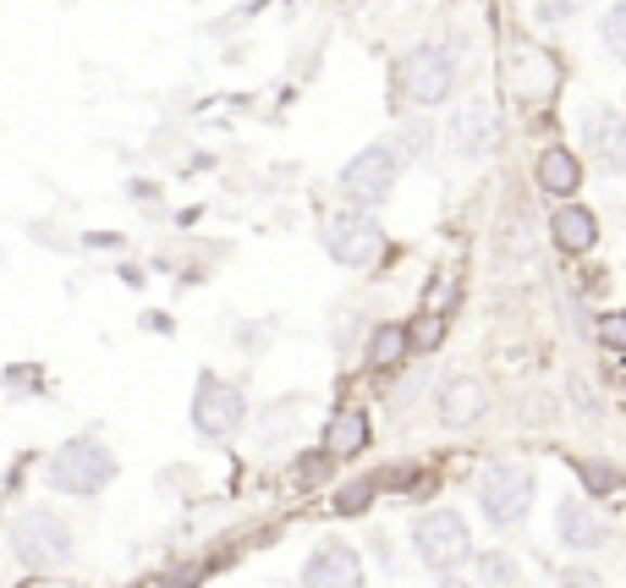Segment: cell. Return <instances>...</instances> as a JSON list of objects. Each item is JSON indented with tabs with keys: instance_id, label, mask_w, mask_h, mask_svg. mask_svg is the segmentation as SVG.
<instances>
[{
	"instance_id": "277c9868",
	"label": "cell",
	"mask_w": 626,
	"mask_h": 588,
	"mask_svg": "<svg viewBox=\"0 0 626 588\" xmlns=\"http://www.w3.org/2000/svg\"><path fill=\"white\" fill-rule=\"evenodd\" d=\"M391 182H396V149L391 143H369L363 154H352L341 165V199L357 204V209H374L391 199Z\"/></svg>"
},
{
	"instance_id": "52a82bcc",
	"label": "cell",
	"mask_w": 626,
	"mask_h": 588,
	"mask_svg": "<svg viewBox=\"0 0 626 588\" xmlns=\"http://www.w3.org/2000/svg\"><path fill=\"white\" fill-rule=\"evenodd\" d=\"M451 82H457V61L445 44H418L407 61H401V94L412 105H439L445 94H451Z\"/></svg>"
},
{
	"instance_id": "d4e9b609",
	"label": "cell",
	"mask_w": 626,
	"mask_h": 588,
	"mask_svg": "<svg viewBox=\"0 0 626 588\" xmlns=\"http://www.w3.org/2000/svg\"><path fill=\"white\" fill-rule=\"evenodd\" d=\"M324 468H330V451H324V457H308V462L297 468V478H303V484H319V478H324Z\"/></svg>"
},
{
	"instance_id": "8fae6325",
	"label": "cell",
	"mask_w": 626,
	"mask_h": 588,
	"mask_svg": "<svg viewBox=\"0 0 626 588\" xmlns=\"http://www.w3.org/2000/svg\"><path fill=\"white\" fill-rule=\"evenodd\" d=\"M303 588H363V561L346 545H324L303 566Z\"/></svg>"
},
{
	"instance_id": "4fadbf2b",
	"label": "cell",
	"mask_w": 626,
	"mask_h": 588,
	"mask_svg": "<svg viewBox=\"0 0 626 588\" xmlns=\"http://www.w3.org/2000/svg\"><path fill=\"white\" fill-rule=\"evenodd\" d=\"M533 177H539V193H550V199H572L577 188H583V159L566 149V143H550L545 154H539V165H533Z\"/></svg>"
},
{
	"instance_id": "ba28073f",
	"label": "cell",
	"mask_w": 626,
	"mask_h": 588,
	"mask_svg": "<svg viewBox=\"0 0 626 588\" xmlns=\"http://www.w3.org/2000/svg\"><path fill=\"white\" fill-rule=\"evenodd\" d=\"M242 418H247L242 391H237L231 380L204 374V380H199V391H193V430H199L204 440H226V435H237V430H242Z\"/></svg>"
},
{
	"instance_id": "e0dca14e",
	"label": "cell",
	"mask_w": 626,
	"mask_h": 588,
	"mask_svg": "<svg viewBox=\"0 0 626 588\" xmlns=\"http://www.w3.org/2000/svg\"><path fill=\"white\" fill-rule=\"evenodd\" d=\"M407 347H412V335H407L401 324H380L374 342H369V363H374V369H396V363L407 358Z\"/></svg>"
},
{
	"instance_id": "603a6c76",
	"label": "cell",
	"mask_w": 626,
	"mask_h": 588,
	"mask_svg": "<svg viewBox=\"0 0 626 588\" xmlns=\"http://www.w3.org/2000/svg\"><path fill=\"white\" fill-rule=\"evenodd\" d=\"M374 500V478H363V484H346L341 495H335V512H363Z\"/></svg>"
},
{
	"instance_id": "cb8c5ba5",
	"label": "cell",
	"mask_w": 626,
	"mask_h": 588,
	"mask_svg": "<svg viewBox=\"0 0 626 588\" xmlns=\"http://www.w3.org/2000/svg\"><path fill=\"white\" fill-rule=\"evenodd\" d=\"M577 0H539V23H566Z\"/></svg>"
},
{
	"instance_id": "5b68a950",
	"label": "cell",
	"mask_w": 626,
	"mask_h": 588,
	"mask_svg": "<svg viewBox=\"0 0 626 588\" xmlns=\"http://www.w3.org/2000/svg\"><path fill=\"white\" fill-rule=\"evenodd\" d=\"M412 550H418L423 566L451 572V566H462V561L473 555V534H468V523H462L457 512H429V517H418V528H412Z\"/></svg>"
},
{
	"instance_id": "ffe728a7",
	"label": "cell",
	"mask_w": 626,
	"mask_h": 588,
	"mask_svg": "<svg viewBox=\"0 0 626 588\" xmlns=\"http://www.w3.org/2000/svg\"><path fill=\"white\" fill-rule=\"evenodd\" d=\"M478 577H484L489 588H516V583H522V572H516V561H511V555H500V550H489V555H478Z\"/></svg>"
},
{
	"instance_id": "8992f818",
	"label": "cell",
	"mask_w": 626,
	"mask_h": 588,
	"mask_svg": "<svg viewBox=\"0 0 626 588\" xmlns=\"http://www.w3.org/2000/svg\"><path fill=\"white\" fill-rule=\"evenodd\" d=\"M380 226H374V215L369 209H341V215H330V226H324V247H330V259H341L346 270H369L374 259H380Z\"/></svg>"
},
{
	"instance_id": "484cf974",
	"label": "cell",
	"mask_w": 626,
	"mask_h": 588,
	"mask_svg": "<svg viewBox=\"0 0 626 588\" xmlns=\"http://www.w3.org/2000/svg\"><path fill=\"white\" fill-rule=\"evenodd\" d=\"M439 588H473V583H462V577H445Z\"/></svg>"
},
{
	"instance_id": "9c48e42d",
	"label": "cell",
	"mask_w": 626,
	"mask_h": 588,
	"mask_svg": "<svg viewBox=\"0 0 626 588\" xmlns=\"http://www.w3.org/2000/svg\"><path fill=\"white\" fill-rule=\"evenodd\" d=\"M495 143H500V111H495V100H484V94L462 100V111L451 116V149L462 159H484V154H495Z\"/></svg>"
},
{
	"instance_id": "d6986e66",
	"label": "cell",
	"mask_w": 626,
	"mask_h": 588,
	"mask_svg": "<svg viewBox=\"0 0 626 588\" xmlns=\"http://www.w3.org/2000/svg\"><path fill=\"white\" fill-rule=\"evenodd\" d=\"M599 39H604V50L626 66V0H615V7L604 12V23H599Z\"/></svg>"
},
{
	"instance_id": "7402d4cb",
	"label": "cell",
	"mask_w": 626,
	"mask_h": 588,
	"mask_svg": "<svg viewBox=\"0 0 626 588\" xmlns=\"http://www.w3.org/2000/svg\"><path fill=\"white\" fill-rule=\"evenodd\" d=\"M593 335H599V347H610V353H626V314H621V308H615V314H599Z\"/></svg>"
},
{
	"instance_id": "5bb4252c",
	"label": "cell",
	"mask_w": 626,
	"mask_h": 588,
	"mask_svg": "<svg viewBox=\"0 0 626 588\" xmlns=\"http://www.w3.org/2000/svg\"><path fill=\"white\" fill-rule=\"evenodd\" d=\"M550 237L561 254H588V247L599 242V215L583 209V204H561L555 220H550Z\"/></svg>"
},
{
	"instance_id": "30bf717a",
	"label": "cell",
	"mask_w": 626,
	"mask_h": 588,
	"mask_svg": "<svg viewBox=\"0 0 626 588\" xmlns=\"http://www.w3.org/2000/svg\"><path fill=\"white\" fill-rule=\"evenodd\" d=\"M583 143H588V154L599 159V171L626 177V116H621V111L593 105V111L583 116Z\"/></svg>"
},
{
	"instance_id": "7a4b0ae2",
	"label": "cell",
	"mask_w": 626,
	"mask_h": 588,
	"mask_svg": "<svg viewBox=\"0 0 626 588\" xmlns=\"http://www.w3.org/2000/svg\"><path fill=\"white\" fill-rule=\"evenodd\" d=\"M533 495H539V484H533V473H527L522 462H495V468H484V478H478V507H484V517H489L495 528L522 523L527 507H533Z\"/></svg>"
},
{
	"instance_id": "9a60e30c",
	"label": "cell",
	"mask_w": 626,
	"mask_h": 588,
	"mask_svg": "<svg viewBox=\"0 0 626 588\" xmlns=\"http://www.w3.org/2000/svg\"><path fill=\"white\" fill-rule=\"evenodd\" d=\"M439 418L451 430H468V424H478L484 418V385L478 380H451L439 391Z\"/></svg>"
},
{
	"instance_id": "44dd1931",
	"label": "cell",
	"mask_w": 626,
	"mask_h": 588,
	"mask_svg": "<svg viewBox=\"0 0 626 588\" xmlns=\"http://www.w3.org/2000/svg\"><path fill=\"white\" fill-rule=\"evenodd\" d=\"M577 478L588 484V495H615V489L626 484V478H621V473H615L610 462H588V457L577 462Z\"/></svg>"
},
{
	"instance_id": "ac0fdd59",
	"label": "cell",
	"mask_w": 626,
	"mask_h": 588,
	"mask_svg": "<svg viewBox=\"0 0 626 588\" xmlns=\"http://www.w3.org/2000/svg\"><path fill=\"white\" fill-rule=\"evenodd\" d=\"M297 418H303V401H276L270 412L258 418V440H264V446H281V440H286V430L297 424Z\"/></svg>"
},
{
	"instance_id": "3957f363",
	"label": "cell",
	"mask_w": 626,
	"mask_h": 588,
	"mask_svg": "<svg viewBox=\"0 0 626 588\" xmlns=\"http://www.w3.org/2000/svg\"><path fill=\"white\" fill-rule=\"evenodd\" d=\"M116 478V457L100 446V440H72L50 457V484L66 489V495H100L105 484Z\"/></svg>"
},
{
	"instance_id": "2e32d148",
	"label": "cell",
	"mask_w": 626,
	"mask_h": 588,
	"mask_svg": "<svg viewBox=\"0 0 626 588\" xmlns=\"http://www.w3.org/2000/svg\"><path fill=\"white\" fill-rule=\"evenodd\" d=\"M369 446V418L363 412H357V407H341L335 412V424H330V457H357V451H363Z\"/></svg>"
},
{
	"instance_id": "6da1fadb",
	"label": "cell",
	"mask_w": 626,
	"mask_h": 588,
	"mask_svg": "<svg viewBox=\"0 0 626 588\" xmlns=\"http://www.w3.org/2000/svg\"><path fill=\"white\" fill-rule=\"evenodd\" d=\"M12 550L23 555V566H34V572H55V566L72 561L77 539H72L66 517H55V512L39 507V512H23V517L12 523Z\"/></svg>"
},
{
	"instance_id": "7c38bea8",
	"label": "cell",
	"mask_w": 626,
	"mask_h": 588,
	"mask_svg": "<svg viewBox=\"0 0 626 588\" xmlns=\"http://www.w3.org/2000/svg\"><path fill=\"white\" fill-rule=\"evenodd\" d=\"M555 534H561V545L566 550H599L604 539H610V528H604V517L588 507V500H561V512H555Z\"/></svg>"
}]
</instances>
